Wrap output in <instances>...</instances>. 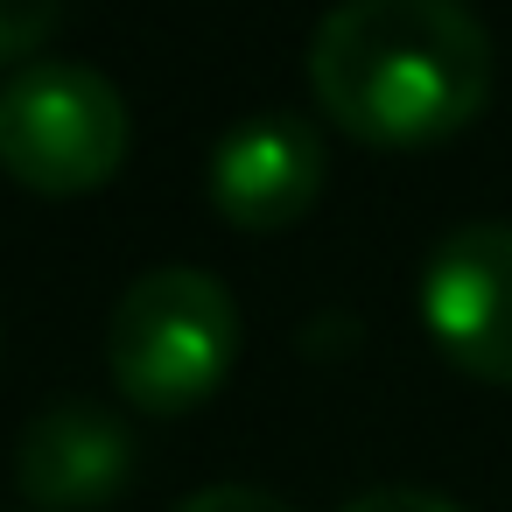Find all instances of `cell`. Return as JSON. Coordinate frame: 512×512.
<instances>
[{
	"mask_svg": "<svg viewBox=\"0 0 512 512\" xmlns=\"http://www.w3.org/2000/svg\"><path fill=\"white\" fill-rule=\"evenodd\" d=\"M498 57L463 0H337L309 36V92L365 148L414 155L463 134Z\"/></svg>",
	"mask_w": 512,
	"mask_h": 512,
	"instance_id": "6da1fadb",
	"label": "cell"
},
{
	"mask_svg": "<svg viewBox=\"0 0 512 512\" xmlns=\"http://www.w3.org/2000/svg\"><path fill=\"white\" fill-rule=\"evenodd\" d=\"M239 358V302L204 267H148L113 323H106V372L120 400L141 414H190L204 407Z\"/></svg>",
	"mask_w": 512,
	"mask_h": 512,
	"instance_id": "7a4b0ae2",
	"label": "cell"
},
{
	"mask_svg": "<svg viewBox=\"0 0 512 512\" xmlns=\"http://www.w3.org/2000/svg\"><path fill=\"white\" fill-rule=\"evenodd\" d=\"M127 99L92 64H29L0 92V169L36 197H85L127 162Z\"/></svg>",
	"mask_w": 512,
	"mask_h": 512,
	"instance_id": "3957f363",
	"label": "cell"
},
{
	"mask_svg": "<svg viewBox=\"0 0 512 512\" xmlns=\"http://www.w3.org/2000/svg\"><path fill=\"white\" fill-rule=\"evenodd\" d=\"M421 323L463 379L512 386V225L477 218L428 253Z\"/></svg>",
	"mask_w": 512,
	"mask_h": 512,
	"instance_id": "277c9868",
	"label": "cell"
},
{
	"mask_svg": "<svg viewBox=\"0 0 512 512\" xmlns=\"http://www.w3.org/2000/svg\"><path fill=\"white\" fill-rule=\"evenodd\" d=\"M323 197V141L302 113H253L211 148V204L239 232H288Z\"/></svg>",
	"mask_w": 512,
	"mask_h": 512,
	"instance_id": "5b68a950",
	"label": "cell"
},
{
	"mask_svg": "<svg viewBox=\"0 0 512 512\" xmlns=\"http://www.w3.org/2000/svg\"><path fill=\"white\" fill-rule=\"evenodd\" d=\"M15 484L36 512H99L134 484V435L92 400H57L15 442Z\"/></svg>",
	"mask_w": 512,
	"mask_h": 512,
	"instance_id": "8992f818",
	"label": "cell"
},
{
	"mask_svg": "<svg viewBox=\"0 0 512 512\" xmlns=\"http://www.w3.org/2000/svg\"><path fill=\"white\" fill-rule=\"evenodd\" d=\"M64 0H0V64H29L57 36Z\"/></svg>",
	"mask_w": 512,
	"mask_h": 512,
	"instance_id": "52a82bcc",
	"label": "cell"
},
{
	"mask_svg": "<svg viewBox=\"0 0 512 512\" xmlns=\"http://www.w3.org/2000/svg\"><path fill=\"white\" fill-rule=\"evenodd\" d=\"M176 512H295V505L274 498V491H260V484H204V491H190Z\"/></svg>",
	"mask_w": 512,
	"mask_h": 512,
	"instance_id": "ba28073f",
	"label": "cell"
},
{
	"mask_svg": "<svg viewBox=\"0 0 512 512\" xmlns=\"http://www.w3.org/2000/svg\"><path fill=\"white\" fill-rule=\"evenodd\" d=\"M344 512H463V505H449L442 491H421V484H379V491H358Z\"/></svg>",
	"mask_w": 512,
	"mask_h": 512,
	"instance_id": "9c48e42d",
	"label": "cell"
}]
</instances>
